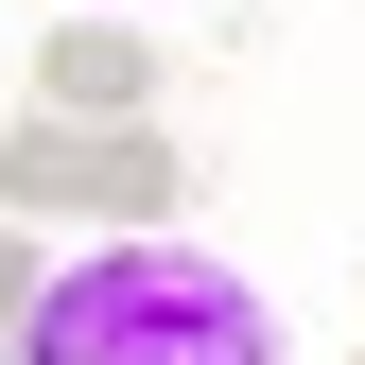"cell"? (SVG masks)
<instances>
[{"label":"cell","instance_id":"6da1fadb","mask_svg":"<svg viewBox=\"0 0 365 365\" xmlns=\"http://www.w3.org/2000/svg\"><path fill=\"white\" fill-rule=\"evenodd\" d=\"M18 365H279V313L244 261L174 244V226H105L18 313Z\"/></svg>","mask_w":365,"mask_h":365},{"label":"cell","instance_id":"7a4b0ae2","mask_svg":"<svg viewBox=\"0 0 365 365\" xmlns=\"http://www.w3.org/2000/svg\"><path fill=\"white\" fill-rule=\"evenodd\" d=\"M0 209H18V226H174V209H192V157H174L157 105H122V122L18 105V122H0Z\"/></svg>","mask_w":365,"mask_h":365},{"label":"cell","instance_id":"277c9868","mask_svg":"<svg viewBox=\"0 0 365 365\" xmlns=\"http://www.w3.org/2000/svg\"><path fill=\"white\" fill-rule=\"evenodd\" d=\"M105 18H157V0H105Z\"/></svg>","mask_w":365,"mask_h":365},{"label":"cell","instance_id":"5b68a950","mask_svg":"<svg viewBox=\"0 0 365 365\" xmlns=\"http://www.w3.org/2000/svg\"><path fill=\"white\" fill-rule=\"evenodd\" d=\"M0 365H18V331H0Z\"/></svg>","mask_w":365,"mask_h":365},{"label":"cell","instance_id":"3957f363","mask_svg":"<svg viewBox=\"0 0 365 365\" xmlns=\"http://www.w3.org/2000/svg\"><path fill=\"white\" fill-rule=\"evenodd\" d=\"M35 105H87V122L157 105V35L105 18V0H87V18H53V35H35Z\"/></svg>","mask_w":365,"mask_h":365}]
</instances>
